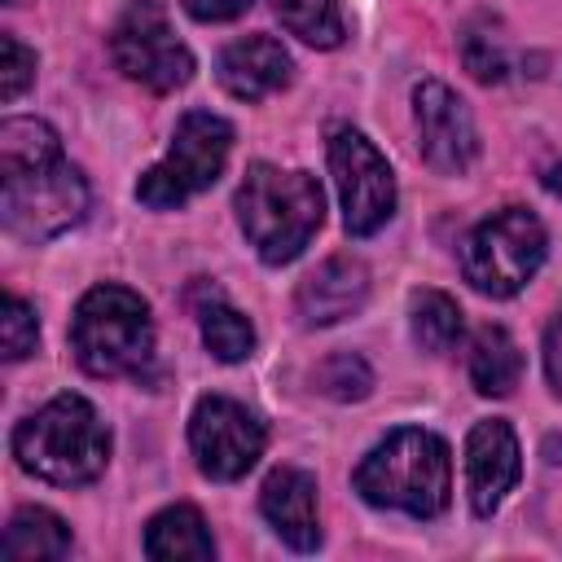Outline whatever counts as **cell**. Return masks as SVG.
Instances as JSON below:
<instances>
[{"mask_svg": "<svg viewBox=\"0 0 562 562\" xmlns=\"http://www.w3.org/2000/svg\"><path fill=\"white\" fill-rule=\"evenodd\" d=\"M70 527L66 518H57L53 509L44 505H22L9 527H4V544L0 553L9 562H53V558H66L70 553Z\"/></svg>", "mask_w": 562, "mask_h": 562, "instance_id": "19", "label": "cell"}, {"mask_svg": "<svg viewBox=\"0 0 562 562\" xmlns=\"http://www.w3.org/2000/svg\"><path fill=\"white\" fill-rule=\"evenodd\" d=\"M413 123H417V149L430 171L461 176L479 158V132L470 105L439 79H422L413 88Z\"/></svg>", "mask_w": 562, "mask_h": 562, "instance_id": "11", "label": "cell"}, {"mask_svg": "<svg viewBox=\"0 0 562 562\" xmlns=\"http://www.w3.org/2000/svg\"><path fill=\"white\" fill-rule=\"evenodd\" d=\"M470 382L479 395L505 400L522 382V351L505 325H479L470 338Z\"/></svg>", "mask_w": 562, "mask_h": 562, "instance_id": "18", "label": "cell"}, {"mask_svg": "<svg viewBox=\"0 0 562 562\" xmlns=\"http://www.w3.org/2000/svg\"><path fill=\"white\" fill-rule=\"evenodd\" d=\"M9 448L26 474L53 487H83L97 483L110 465V426L83 395L66 391L22 417Z\"/></svg>", "mask_w": 562, "mask_h": 562, "instance_id": "4", "label": "cell"}, {"mask_svg": "<svg viewBox=\"0 0 562 562\" xmlns=\"http://www.w3.org/2000/svg\"><path fill=\"white\" fill-rule=\"evenodd\" d=\"M549 233L536 211L501 206L461 237V277L487 299H514L544 263Z\"/></svg>", "mask_w": 562, "mask_h": 562, "instance_id": "6", "label": "cell"}, {"mask_svg": "<svg viewBox=\"0 0 562 562\" xmlns=\"http://www.w3.org/2000/svg\"><path fill=\"white\" fill-rule=\"evenodd\" d=\"M408 329H413V342L422 351L448 356L461 342L465 321H461L457 299H448L443 290H413L408 294Z\"/></svg>", "mask_w": 562, "mask_h": 562, "instance_id": "20", "label": "cell"}, {"mask_svg": "<svg viewBox=\"0 0 562 562\" xmlns=\"http://www.w3.org/2000/svg\"><path fill=\"white\" fill-rule=\"evenodd\" d=\"M259 514L268 527L294 549L312 553L321 544V509H316V479L299 465H277L259 487Z\"/></svg>", "mask_w": 562, "mask_h": 562, "instance_id": "15", "label": "cell"}, {"mask_svg": "<svg viewBox=\"0 0 562 562\" xmlns=\"http://www.w3.org/2000/svg\"><path fill=\"white\" fill-rule=\"evenodd\" d=\"M272 13L290 35L312 48H338L347 40V18L338 0H272Z\"/></svg>", "mask_w": 562, "mask_h": 562, "instance_id": "21", "label": "cell"}, {"mask_svg": "<svg viewBox=\"0 0 562 562\" xmlns=\"http://www.w3.org/2000/svg\"><path fill=\"white\" fill-rule=\"evenodd\" d=\"M237 224L268 268L294 263L325 224V189L312 171L250 162L233 193Z\"/></svg>", "mask_w": 562, "mask_h": 562, "instance_id": "2", "label": "cell"}, {"mask_svg": "<svg viewBox=\"0 0 562 562\" xmlns=\"http://www.w3.org/2000/svg\"><path fill=\"white\" fill-rule=\"evenodd\" d=\"M189 303H193L202 342H206V351H211L220 364H241V360L255 356V325H250L246 312H237V307L224 299L220 285L198 281L193 294H189Z\"/></svg>", "mask_w": 562, "mask_h": 562, "instance_id": "16", "label": "cell"}, {"mask_svg": "<svg viewBox=\"0 0 562 562\" xmlns=\"http://www.w3.org/2000/svg\"><path fill=\"white\" fill-rule=\"evenodd\" d=\"M312 382H316V391H325L334 400H364L373 391V369L360 356L338 351V356H329V360L316 364Z\"/></svg>", "mask_w": 562, "mask_h": 562, "instance_id": "22", "label": "cell"}, {"mask_svg": "<svg viewBox=\"0 0 562 562\" xmlns=\"http://www.w3.org/2000/svg\"><path fill=\"white\" fill-rule=\"evenodd\" d=\"M522 479V448L505 417H483L465 435V492L479 518H492Z\"/></svg>", "mask_w": 562, "mask_h": 562, "instance_id": "12", "label": "cell"}, {"mask_svg": "<svg viewBox=\"0 0 562 562\" xmlns=\"http://www.w3.org/2000/svg\"><path fill=\"white\" fill-rule=\"evenodd\" d=\"M70 351L88 378H140L154 360L149 303L114 281L83 290L70 316Z\"/></svg>", "mask_w": 562, "mask_h": 562, "instance_id": "5", "label": "cell"}, {"mask_svg": "<svg viewBox=\"0 0 562 562\" xmlns=\"http://www.w3.org/2000/svg\"><path fill=\"white\" fill-rule=\"evenodd\" d=\"M145 558L154 562H180V558H215V540L206 518L193 505H167L145 522Z\"/></svg>", "mask_w": 562, "mask_h": 562, "instance_id": "17", "label": "cell"}, {"mask_svg": "<svg viewBox=\"0 0 562 562\" xmlns=\"http://www.w3.org/2000/svg\"><path fill=\"white\" fill-rule=\"evenodd\" d=\"M268 426L233 395H202L189 413V448L206 479L237 483L263 457Z\"/></svg>", "mask_w": 562, "mask_h": 562, "instance_id": "10", "label": "cell"}, {"mask_svg": "<svg viewBox=\"0 0 562 562\" xmlns=\"http://www.w3.org/2000/svg\"><path fill=\"white\" fill-rule=\"evenodd\" d=\"M544 378H549V391L562 400V307L544 325Z\"/></svg>", "mask_w": 562, "mask_h": 562, "instance_id": "25", "label": "cell"}, {"mask_svg": "<svg viewBox=\"0 0 562 562\" xmlns=\"http://www.w3.org/2000/svg\"><path fill=\"white\" fill-rule=\"evenodd\" d=\"M233 154V123L211 114V110H189L176 132L167 154L136 180V202L149 211H180L189 198L206 193Z\"/></svg>", "mask_w": 562, "mask_h": 562, "instance_id": "7", "label": "cell"}, {"mask_svg": "<svg viewBox=\"0 0 562 562\" xmlns=\"http://www.w3.org/2000/svg\"><path fill=\"white\" fill-rule=\"evenodd\" d=\"M369 299V268L356 255H329L294 290V312L303 329H325L356 316Z\"/></svg>", "mask_w": 562, "mask_h": 562, "instance_id": "14", "label": "cell"}, {"mask_svg": "<svg viewBox=\"0 0 562 562\" xmlns=\"http://www.w3.org/2000/svg\"><path fill=\"white\" fill-rule=\"evenodd\" d=\"M215 79L228 97L255 105L272 92H281L290 79H294V57L285 53V44L277 35H241L233 44H224L220 61H215Z\"/></svg>", "mask_w": 562, "mask_h": 562, "instance_id": "13", "label": "cell"}, {"mask_svg": "<svg viewBox=\"0 0 562 562\" xmlns=\"http://www.w3.org/2000/svg\"><path fill=\"white\" fill-rule=\"evenodd\" d=\"M110 57L132 83H140L158 97L180 92L193 79V53L176 35V26L158 0L123 4V13L110 26Z\"/></svg>", "mask_w": 562, "mask_h": 562, "instance_id": "8", "label": "cell"}, {"mask_svg": "<svg viewBox=\"0 0 562 562\" xmlns=\"http://www.w3.org/2000/svg\"><path fill=\"white\" fill-rule=\"evenodd\" d=\"M255 0H180V9L193 18V22H233L250 9Z\"/></svg>", "mask_w": 562, "mask_h": 562, "instance_id": "26", "label": "cell"}, {"mask_svg": "<svg viewBox=\"0 0 562 562\" xmlns=\"http://www.w3.org/2000/svg\"><path fill=\"white\" fill-rule=\"evenodd\" d=\"M88 180L61 154V136L44 119L0 123V224L9 237L40 246L88 215Z\"/></svg>", "mask_w": 562, "mask_h": 562, "instance_id": "1", "label": "cell"}, {"mask_svg": "<svg viewBox=\"0 0 562 562\" xmlns=\"http://www.w3.org/2000/svg\"><path fill=\"white\" fill-rule=\"evenodd\" d=\"M351 487L373 509L439 518L452 501V452L443 435L426 426H400L360 457Z\"/></svg>", "mask_w": 562, "mask_h": 562, "instance_id": "3", "label": "cell"}, {"mask_svg": "<svg viewBox=\"0 0 562 562\" xmlns=\"http://www.w3.org/2000/svg\"><path fill=\"white\" fill-rule=\"evenodd\" d=\"M35 342H40L35 307H31L26 299L9 294V299H4V360H9V364L26 360V356L35 351Z\"/></svg>", "mask_w": 562, "mask_h": 562, "instance_id": "23", "label": "cell"}, {"mask_svg": "<svg viewBox=\"0 0 562 562\" xmlns=\"http://www.w3.org/2000/svg\"><path fill=\"white\" fill-rule=\"evenodd\" d=\"M325 149H329V171H334V184H338V198H342V228L351 237H373L395 215V202H400L391 162L351 123L329 127Z\"/></svg>", "mask_w": 562, "mask_h": 562, "instance_id": "9", "label": "cell"}, {"mask_svg": "<svg viewBox=\"0 0 562 562\" xmlns=\"http://www.w3.org/2000/svg\"><path fill=\"white\" fill-rule=\"evenodd\" d=\"M0 97L4 101H18L26 88H31V79H35V53L18 40V35H0Z\"/></svg>", "mask_w": 562, "mask_h": 562, "instance_id": "24", "label": "cell"}]
</instances>
